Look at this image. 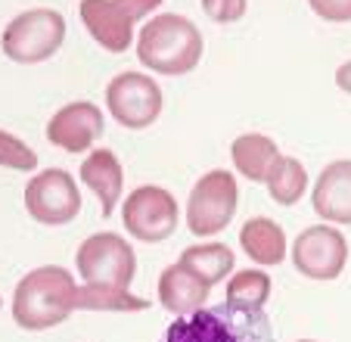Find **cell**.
I'll use <instances>...</instances> for the list:
<instances>
[{
    "label": "cell",
    "mask_w": 351,
    "mask_h": 342,
    "mask_svg": "<svg viewBox=\"0 0 351 342\" xmlns=\"http://www.w3.org/2000/svg\"><path fill=\"white\" fill-rule=\"evenodd\" d=\"M78 308L75 277L60 264L34 268L16 283L13 317L22 330H47L62 323Z\"/></svg>",
    "instance_id": "1"
},
{
    "label": "cell",
    "mask_w": 351,
    "mask_h": 342,
    "mask_svg": "<svg viewBox=\"0 0 351 342\" xmlns=\"http://www.w3.org/2000/svg\"><path fill=\"white\" fill-rule=\"evenodd\" d=\"M202 34L186 16L162 13L153 16L140 28L137 38V56L149 72L159 75H186L202 60Z\"/></svg>",
    "instance_id": "2"
},
{
    "label": "cell",
    "mask_w": 351,
    "mask_h": 342,
    "mask_svg": "<svg viewBox=\"0 0 351 342\" xmlns=\"http://www.w3.org/2000/svg\"><path fill=\"white\" fill-rule=\"evenodd\" d=\"M271 330L258 315L233 311L227 305L221 308H199L186 317H178L165 330L162 342H267Z\"/></svg>",
    "instance_id": "3"
},
{
    "label": "cell",
    "mask_w": 351,
    "mask_h": 342,
    "mask_svg": "<svg viewBox=\"0 0 351 342\" xmlns=\"http://www.w3.org/2000/svg\"><path fill=\"white\" fill-rule=\"evenodd\" d=\"M66 41V19L56 10H25L19 13L7 28H3V38L0 47L13 62L22 66H34V62L50 60L56 50Z\"/></svg>",
    "instance_id": "4"
},
{
    "label": "cell",
    "mask_w": 351,
    "mask_h": 342,
    "mask_svg": "<svg viewBox=\"0 0 351 342\" xmlns=\"http://www.w3.org/2000/svg\"><path fill=\"white\" fill-rule=\"evenodd\" d=\"M165 0H81V22L103 50L125 53L134 44V25Z\"/></svg>",
    "instance_id": "5"
},
{
    "label": "cell",
    "mask_w": 351,
    "mask_h": 342,
    "mask_svg": "<svg viewBox=\"0 0 351 342\" xmlns=\"http://www.w3.org/2000/svg\"><path fill=\"white\" fill-rule=\"evenodd\" d=\"M78 274L87 286H121L131 290L134 274H137V255L131 243L112 231L93 233L78 249Z\"/></svg>",
    "instance_id": "6"
},
{
    "label": "cell",
    "mask_w": 351,
    "mask_h": 342,
    "mask_svg": "<svg viewBox=\"0 0 351 342\" xmlns=\"http://www.w3.org/2000/svg\"><path fill=\"white\" fill-rule=\"evenodd\" d=\"M237 178L230 171L218 168L208 171L196 181L186 199V224H190L193 237H215L233 221L237 215Z\"/></svg>",
    "instance_id": "7"
},
{
    "label": "cell",
    "mask_w": 351,
    "mask_h": 342,
    "mask_svg": "<svg viewBox=\"0 0 351 342\" xmlns=\"http://www.w3.org/2000/svg\"><path fill=\"white\" fill-rule=\"evenodd\" d=\"M121 221H125V231L134 240H143V243H162L178 231L180 212H178V199L171 190L156 184H146L131 190V196L121 205Z\"/></svg>",
    "instance_id": "8"
},
{
    "label": "cell",
    "mask_w": 351,
    "mask_h": 342,
    "mask_svg": "<svg viewBox=\"0 0 351 342\" xmlns=\"http://www.w3.org/2000/svg\"><path fill=\"white\" fill-rule=\"evenodd\" d=\"M106 106L119 125L140 131L162 115V87L143 72H121L109 81Z\"/></svg>",
    "instance_id": "9"
},
{
    "label": "cell",
    "mask_w": 351,
    "mask_h": 342,
    "mask_svg": "<svg viewBox=\"0 0 351 342\" xmlns=\"http://www.w3.org/2000/svg\"><path fill=\"white\" fill-rule=\"evenodd\" d=\"M292 264L311 280H336L348 264V240L330 224L305 227L292 243Z\"/></svg>",
    "instance_id": "10"
},
{
    "label": "cell",
    "mask_w": 351,
    "mask_h": 342,
    "mask_svg": "<svg viewBox=\"0 0 351 342\" xmlns=\"http://www.w3.org/2000/svg\"><path fill=\"white\" fill-rule=\"evenodd\" d=\"M25 209L40 224H69L81 212V190L62 168H47L25 184Z\"/></svg>",
    "instance_id": "11"
},
{
    "label": "cell",
    "mask_w": 351,
    "mask_h": 342,
    "mask_svg": "<svg viewBox=\"0 0 351 342\" xmlns=\"http://www.w3.org/2000/svg\"><path fill=\"white\" fill-rule=\"evenodd\" d=\"M103 128H106V122H103L99 106L78 100V103L62 106L47 122V140L66 152H84L103 137Z\"/></svg>",
    "instance_id": "12"
},
{
    "label": "cell",
    "mask_w": 351,
    "mask_h": 342,
    "mask_svg": "<svg viewBox=\"0 0 351 342\" xmlns=\"http://www.w3.org/2000/svg\"><path fill=\"white\" fill-rule=\"evenodd\" d=\"M311 203L324 221L351 224V159H336L320 171Z\"/></svg>",
    "instance_id": "13"
},
{
    "label": "cell",
    "mask_w": 351,
    "mask_h": 342,
    "mask_svg": "<svg viewBox=\"0 0 351 342\" xmlns=\"http://www.w3.org/2000/svg\"><path fill=\"white\" fill-rule=\"evenodd\" d=\"M208 286L196 271H190L186 264H168L159 277V302L165 311L178 317H186L193 311H199L208 299Z\"/></svg>",
    "instance_id": "14"
},
{
    "label": "cell",
    "mask_w": 351,
    "mask_h": 342,
    "mask_svg": "<svg viewBox=\"0 0 351 342\" xmlns=\"http://www.w3.org/2000/svg\"><path fill=\"white\" fill-rule=\"evenodd\" d=\"M81 181L99 199V212L112 215L125 190V168L112 150H93L81 165Z\"/></svg>",
    "instance_id": "15"
},
{
    "label": "cell",
    "mask_w": 351,
    "mask_h": 342,
    "mask_svg": "<svg viewBox=\"0 0 351 342\" xmlns=\"http://www.w3.org/2000/svg\"><path fill=\"white\" fill-rule=\"evenodd\" d=\"M230 156L243 178L255 181V184H267L274 165L280 162L283 152H280L277 144H274L271 137H265V134H239L230 146Z\"/></svg>",
    "instance_id": "16"
},
{
    "label": "cell",
    "mask_w": 351,
    "mask_h": 342,
    "mask_svg": "<svg viewBox=\"0 0 351 342\" xmlns=\"http://www.w3.org/2000/svg\"><path fill=\"white\" fill-rule=\"evenodd\" d=\"M239 246L255 264H280L286 258V233L271 218H249L239 231Z\"/></svg>",
    "instance_id": "17"
},
{
    "label": "cell",
    "mask_w": 351,
    "mask_h": 342,
    "mask_svg": "<svg viewBox=\"0 0 351 342\" xmlns=\"http://www.w3.org/2000/svg\"><path fill=\"white\" fill-rule=\"evenodd\" d=\"M271 299V277L261 268H245L230 277L227 283V299L224 305L233 311H245V315H258Z\"/></svg>",
    "instance_id": "18"
},
{
    "label": "cell",
    "mask_w": 351,
    "mask_h": 342,
    "mask_svg": "<svg viewBox=\"0 0 351 342\" xmlns=\"http://www.w3.org/2000/svg\"><path fill=\"white\" fill-rule=\"evenodd\" d=\"M180 264H186L190 271H196L208 286H215L218 280H224L233 271L237 258H233V249L224 243H202V246H190L180 255Z\"/></svg>",
    "instance_id": "19"
},
{
    "label": "cell",
    "mask_w": 351,
    "mask_h": 342,
    "mask_svg": "<svg viewBox=\"0 0 351 342\" xmlns=\"http://www.w3.org/2000/svg\"><path fill=\"white\" fill-rule=\"evenodd\" d=\"M308 190V171L305 165L292 156H280V162L274 165L271 178H267V193L274 203L280 205H295Z\"/></svg>",
    "instance_id": "20"
},
{
    "label": "cell",
    "mask_w": 351,
    "mask_h": 342,
    "mask_svg": "<svg viewBox=\"0 0 351 342\" xmlns=\"http://www.w3.org/2000/svg\"><path fill=\"white\" fill-rule=\"evenodd\" d=\"M146 299L134 296L131 290L121 286H78V308L81 311H143Z\"/></svg>",
    "instance_id": "21"
},
{
    "label": "cell",
    "mask_w": 351,
    "mask_h": 342,
    "mask_svg": "<svg viewBox=\"0 0 351 342\" xmlns=\"http://www.w3.org/2000/svg\"><path fill=\"white\" fill-rule=\"evenodd\" d=\"M0 165L13 171H34L38 168V152L25 140H19L16 134L0 128Z\"/></svg>",
    "instance_id": "22"
},
{
    "label": "cell",
    "mask_w": 351,
    "mask_h": 342,
    "mask_svg": "<svg viewBox=\"0 0 351 342\" xmlns=\"http://www.w3.org/2000/svg\"><path fill=\"white\" fill-rule=\"evenodd\" d=\"M202 10L218 25H233V22H239L245 16L249 0H202Z\"/></svg>",
    "instance_id": "23"
},
{
    "label": "cell",
    "mask_w": 351,
    "mask_h": 342,
    "mask_svg": "<svg viewBox=\"0 0 351 342\" xmlns=\"http://www.w3.org/2000/svg\"><path fill=\"white\" fill-rule=\"evenodd\" d=\"M308 3L326 22H351V0H308Z\"/></svg>",
    "instance_id": "24"
},
{
    "label": "cell",
    "mask_w": 351,
    "mask_h": 342,
    "mask_svg": "<svg viewBox=\"0 0 351 342\" xmlns=\"http://www.w3.org/2000/svg\"><path fill=\"white\" fill-rule=\"evenodd\" d=\"M336 84H339V91L351 93V60L336 69Z\"/></svg>",
    "instance_id": "25"
},
{
    "label": "cell",
    "mask_w": 351,
    "mask_h": 342,
    "mask_svg": "<svg viewBox=\"0 0 351 342\" xmlns=\"http://www.w3.org/2000/svg\"><path fill=\"white\" fill-rule=\"evenodd\" d=\"M298 342H314V339H298Z\"/></svg>",
    "instance_id": "26"
}]
</instances>
